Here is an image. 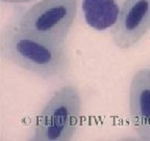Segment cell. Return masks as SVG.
Segmentation results:
<instances>
[{
	"label": "cell",
	"mask_w": 150,
	"mask_h": 141,
	"mask_svg": "<svg viewBox=\"0 0 150 141\" xmlns=\"http://www.w3.org/2000/svg\"><path fill=\"white\" fill-rule=\"evenodd\" d=\"M3 2H9V3H23V2H29L33 0H1Z\"/></svg>",
	"instance_id": "cell-7"
},
{
	"label": "cell",
	"mask_w": 150,
	"mask_h": 141,
	"mask_svg": "<svg viewBox=\"0 0 150 141\" xmlns=\"http://www.w3.org/2000/svg\"><path fill=\"white\" fill-rule=\"evenodd\" d=\"M150 29V0H124L112 31V41L120 49H128Z\"/></svg>",
	"instance_id": "cell-4"
},
{
	"label": "cell",
	"mask_w": 150,
	"mask_h": 141,
	"mask_svg": "<svg viewBox=\"0 0 150 141\" xmlns=\"http://www.w3.org/2000/svg\"><path fill=\"white\" fill-rule=\"evenodd\" d=\"M77 15V0H41L17 18L19 28L65 42Z\"/></svg>",
	"instance_id": "cell-3"
},
{
	"label": "cell",
	"mask_w": 150,
	"mask_h": 141,
	"mask_svg": "<svg viewBox=\"0 0 150 141\" xmlns=\"http://www.w3.org/2000/svg\"><path fill=\"white\" fill-rule=\"evenodd\" d=\"M82 114V99L76 86L57 89L37 118L31 140L70 141L77 131Z\"/></svg>",
	"instance_id": "cell-2"
},
{
	"label": "cell",
	"mask_w": 150,
	"mask_h": 141,
	"mask_svg": "<svg viewBox=\"0 0 150 141\" xmlns=\"http://www.w3.org/2000/svg\"><path fill=\"white\" fill-rule=\"evenodd\" d=\"M5 59L42 78H64L70 69L66 43L27 33L9 24L1 35Z\"/></svg>",
	"instance_id": "cell-1"
},
{
	"label": "cell",
	"mask_w": 150,
	"mask_h": 141,
	"mask_svg": "<svg viewBox=\"0 0 150 141\" xmlns=\"http://www.w3.org/2000/svg\"><path fill=\"white\" fill-rule=\"evenodd\" d=\"M129 116L139 138L150 141V70L137 71L129 86Z\"/></svg>",
	"instance_id": "cell-5"
},
{
	"label": "cell",
	"mask_w": 150,
	"mask_h": 141,
	"mask_svg": "<svg viewBox=\"0 0 150 141\" xmlns=\"http://www.w3.org/2000/svg\"><path fill=\"white\" fill-rule=\"evenodd\" d=\"M149 70H150V68H149Z\"/></svg>",
	"instance_id": "cell-8"
},
{
	"label": "cell",
	"mask_w": 150,
	"mask_h": 141,
	"mask_svg": "<svg viewBox=\"0 0 150 141\" xmlns=\"http://www.w3.org/2000/svg\"><path fill=\"white\" fill-rule=\"evenodd\" d=\"M120 9L116 0H83L82 11L88 25L97 31H104L116 24Z\"/></svg>",
	"instance_id": "cell-6"
}]
</instances>
